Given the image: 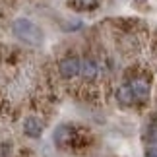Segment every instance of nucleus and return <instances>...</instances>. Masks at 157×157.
<instances>
[{
	"label": "nucleus",
	"instance_id": "obj_1",
	"mask_svg": "<svg viewBox=\"0 0 157 157\" xmlns=\"http://www.w3.org/2000/svg\"><path fill=\"white\" fill-rule=\"evenodd\" d=\"M12 31L20 41H23L25 45H31V47H39L43 43V29H41L35 21L27 20V17H17L12 25Z\"/></svg>",
	"mask_w": 157,
	"mask_h": 157
},
{
	"label": "nucleus",
	"instance_id": "obj_2",
	"mask_svg": "<svg viewBox=\"0 0 157 157\" xmlns=\"http://www.w3.org/2000/svg\"><path fill=\"white\" fill-rule=\"evenodd\" d=\"M58 70H60V76L66 78V80H70V78H74L80 74V70H82V62L78 60L76 56H66L60 60V64H58Z\"/></svg>",
	"mask_w": 157,
	"mask_h": 157
},
{
	"label": "nucleus",
	"instance_id": "obj_3",
	"mask_svg": "<svg viewBox=\"0 0 157 157\" xmlns=\"http://www.w3.org/2000/svg\"><path fill=\"white\" fill-rule=\"evenodd\" d=\"M23 132H25V136H29V138H39L43 134V122L35 117H27L23 120Z\"/></svg>",
	"mask_w": 157,
	"mask_h": 157
},
{
	"label": "nucleus",
	"instance_id": "obj_4",
	"mask_svg": "<svg viewBox=\"0 0 157 157\" xmlns=\"http://www.w3.org/2000/svg\"><path fill=\"white\" fill-rule=\"evenodd\" d=\"M130 87L136 95V101H146L149 97V83L142 78H136V80L130 82Z\"/></svg>",
	"mask_w": 157,
	"mask_h": 157
},
{
	"label": "nucleus",
	"instance_id": "obj_5",
	"mask_svg": "<svg viewBox=\"0 0 157 157\" xmlns=\"http://www.w3.org/2000/svg\"><path fill=\"white\" fill-rule=\"evenodd\" d=\"M117 101L120 105H124V107H130V105L136 103V95L132 91L130 83H124V86H120L117 89Z\"/></svg>",
	"mask_w": 157,
	"mask_h": 157
},
{
	"label": "nucleus",
	"instance_id": "obj_6",
	"mask_svg": "<svg viewBox=\"0 0 157 157\" xmlns=\"http://www.w3.org/2000/svg\"><path fill=\"white\" fill-rule=\"evenodd\" d=\"M70 138H72V128L70 126H66V124H60L56 130H54V144L60 147H64L66 144L70 142Z\"/></svg>",
	"mask_w": 157,
	"mask_h": 157
},
{
	"label": "nucleus",
	"instance_id": "obj_7",
	"mask_svg": "<svg viewBox=\"0 0 157 157\" xmlns=\"http://www.w3.org/2000/svg\"><path fill=\"white\" fill-rule=\"evenodd\" d=\"M68 6L76 12H91L99 6V0H68Z\"/></svg>",
	"mask_w": 157,
	"mask_h": 157
},
{
	"label": "nucleus",
	"instance_id": "obj_8",
	"mask_svg": "<svg viewBox=\"0 0 157 157\" xmlns=\"http://www.w3.org/2000/svg\"><path fill=\"white\" fill-rule=\"evenodd\" d=\"M97 64L93 62L91 58H86L82 62V70H80V74L86 78V80H95V78H97Z\"/></svg>",
	"mask_w": 157,
	"mask_h": 157
},
{
	"label": "nucleus",
	"instance_id": "obj_9",
	"mask_svg": "<svg viewBox=\"0 0 157 157\" xmlns=\"http://www.w3.org/2000/svg\"><path fill=\"white\" fill-rule=\"evenodd\" d=\"M146 138H147V142H151V144H157V122H151V124L147 126Z\"/></svg>",
	"mask_w": 157,
	"mask_h": 157
},
{
	"label": "nucleus",
	"instance_id": "obj_10",
	"mask_svg": "<svg viewBox=\"0 0 157 157\" xmlns=\"http://www.w3.org/2000/svg\"><path fill=\"white\" fill-rule=\"evenodd\" d=\"M0 157H10V144L0 142Z\"/></svg>",
	"mask_w": 157,
	"mask_h": 157
},
{
	"label": "nucleus",
	"instance_id": "obj_11",
	"mask_svg": "<svg viewBox=\"0 0 157 157\" xmlns=\"http://www.w3.org/2000/svg\"><path fill=\"white\" fill-rule=\"evenodd\" d=\"M144 157H157V144H151V146L146 149V155Z\"/></svg>",
	"mask_w": 157,
	"mask_h": 157
},
{
	"label": "nucleus",
	"instance_id": "obj_12",
	"mask_svg": "<svg viewBox=\"0 0 157 157\" xmlns=\"http://www.w3.org/2000/svg\"><path fill=\"white\" fill-rule=\"evenodd\" d=\"M134 2H136V4H140V6H144V4L147 2V0H134Z\"/></svg>",
	"mask_w": 157,
	"mask_h": 157
}]
</instances>
